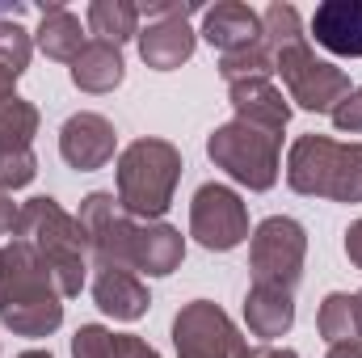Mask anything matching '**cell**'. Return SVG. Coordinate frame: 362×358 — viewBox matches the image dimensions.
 Returning <instances> with one entry per match:
<instances>
[{"mask_svg": "<svg viewBox=\"0 0 362 358\" xmlns=\"http://www.w3.org/2000/svg\"><path fill=\"white\" fill-rule=\"evenodd\" d=\"M13 224H17L13 198H8V194H0V236H8V232H13Z\"/></svg>", "mask_w": 362, "mask_h": 358, "instance_id": "cell-31", "label": "cell"}, {"mask_svg": "<svg viewBox=\"0 0 362 358\" xmlns=\"http://www.w3.org/2000/svg\"><path fill=\"white\" fill-rule=\"evenodd\" d=\"M286 181L295 194H308V198L362 202V144L299 135L286 156Z\"/></svg>", "mask_w": 362, "mask_h": 358, "instance_id": "cell-5", "label": "cell"}, {"mask_svg": "<svg viewBox=\"0 0 362 358\" xmlns=\"http://www.w3.org/2000/svg\"><path fill=\"white\" fill-rule=\"evenodd\" d=\"M202 38L211 47H219V55H232V51H245L253 42L266 38V25H262V13L240 4V0H223L215 8H202Z\"/></svg>", "mask_w": 362, "mask_h": 358, "instance_id": "cell-13", "label": "cell"}, {"mask_svg": "<svg viewBox=\"0 0 362 358\" xmlns=\"http://www.w3.org/2000/svg\"><path fill=\"white\" fill-rule=\"evenodd\" d=\"M358 299H362V295H358Z\"/></svg>", "mask_w": 362, "mask_h": 358, "instance_id": "cell-34", "label": "cell"}, {"mask_svg": "<svg viewBox=\"0 0 362 358\" xmlns=\"http://www.w3.org/2000/svg\"><path fill=\"white\" fill-rule=\"evenodd\" d=\"M0 325L21 337H47L64 325V291L21 236L0 245Z\"/></svg>", "mask_w": 362, "mask_h": 358, "instance_id": "cell-2", "label": "cell"}, {"mask_svg": "<svg viewBox=\"0 0 362 358\" xmlns=\"http://www.w3.org/2000/svg\"><path fill=\"white\" fill-rule=\"evenodd\" d=\"M173 346H177V358H236L245 342L219 304L194 299L173 321Z\"/></svg>", "mask_w": 362, "mask_h": 358, "instance_id": "cell-11", "label": "cell"}, {"mask_svg": "<svg viewBox=\"0 0 362 358\" xmlns=\"http://www.w3.org/2000/svg\"><path fill=\"white\" fill-rule=\"evenodd\" d=\"M278 148H282V131L245 122V118L215 127L206 139V156L249 190H270L278 181Z\"/></svg>", "mask_w": 362, "mask_h": 358, "instance_id": "cell-6", "label": "cell"}, {"mask_svg": "<svg viewBox=\"0 0 362 358\" xmlns=\"http://www.w3.org/2000/svg\"><path fill=\"white\" fill-rule=\"evenodd\" d=\"M127 76V64H122V47H110V42H85V51L72 59V85L85 93H110L122 85Z\"/></svg>", "mask_w": 362, "mask_h": 358, "instance_id": "cell-18", "label": "cell"}, {"mask_svg": "<svg viewBox=\"0 0 362 358\" xmlns=\"http://www.w3.org/2000/svg\"><path fill=\"white\" fill-rule=\"evenodd\" d=\"M270 72H274L270 38H262V42H253V47H245V51L219 55V76H223L228 85H236V81H270Z\"/></svg>", "mask_w": 362, "mask_h": 358, "instance_id": "cell-23", "label": "cell"}, {"mask_svg": "<svg viewBox=\"0 0 362 358\" xmlns=\"http://www.w3.org/2000/svg\"><path fill=\"white\" fill-rule=\"evenodd\" d=\"M93 299L105 316L114 321H139L148 312V287L139 282V274L127 266H93Z\"/></svg>", "mask_w": 362, "mask_h": 358, "instance_id": "cell-14", "label": "cell"}, {"mask_svg": "<svg viewBox=\"0 0 362 358\" xmlns=\"http://www.w3.org/2000/svg\"><path fill=\"white\" fill-rule=\"evenodd\" d=\"M34 135H38V110L21 97L4 101L0 105V148L4 152H30Z\"/></svg>", "mask_w": 362, "mask_h": 358, "instance_id": "cell-24", "label": "cell"}, {"mask_svg": "<svg viewBox=\"0 0 362 358\" xmlns=\"http://www.w3.org/2000/svg\"><path fill=\"white\" fill-rule=\"evenodd\" d=\"M85 21L97 34V42H110V47L139 38V4H131V0H93Z\"/></svg>", "mask_w": 362, "mask_h": 358, "instance_id": "cell-21", "label": "cell"}, {"mask_svg": "<svg viewBox=\"0 0 362 358\" xmlns=\"http://www.w3.org/2000/svg\"><path fill=\"white\" fill-rule=\"evenodd\" d=\"M346 258L362 270V219L358 224H350V232H346Z\"/></svg>", "mask_w": 362, "mask_h": 358, "instance_id": "cell-30", "label": "cell"}, {"mask_svg": "<svg viewBox=\"0 0 362 358\" xmlns=\"http://www.w3.org/2000/svg\"><path fill=\"white\" fill-rule=\"evenodd\" d=\"M312 34L325 51L362 59V0H325L312 13Z\"/></svg>", "mask_w": 362, "mask_h": 358, "instance_id": "cell-15", "label": "cell"}, {"mask_svg": "<svg viewBox=\"0 0 362 358\" xmlns=\"http://www.w3.org/2000/svg\"><path fill=\"white\" fill-rule=\"evenodd\" d=\"M316 329H320V337L329 346L362 342V299L358 295H346V291L325 295V304L316 312Z\"/></svg>", "mask_w": 362, "mask_h": 358, "instance_id": "cell-20", "label": "cell"}, {"mask_svg": "<svg viewBox=\"0 0 362 358\" xmlns=\"http://www.w3.org/2000/svg\"><path fill=\"white\" fill-rule=\"evenodd\" d=\"M303 253H308V232H303V224L291 219V215H270L266 224H257L253 245H249L253 287L295 295L299 274H303Z\"/></svg>", "mask_w": 362, "mask_h": 358, "instance_id": "cell-7", "label": "cell"}, {"mask_svg": "<svg viewBox=\"0 0 362 358\" xmlns=\"http://www.w3.org/2000/svg\"><path fill=\"white\" fill-rule=\"evenodd\" d=\"M236 358H299L295 350H278V346H240Z\"/></svg>", "mask_w": 362, "mask_h": 358, "instance_id": "cell-29", "label": "cell"}, {"mask_svg": "<svg viewBox=\"0 0 362 358\" xmlns=\"http://www.w3.org/2000/svg\"><path fill=\"white\" fill-rule=\"evenodd\" d=\"M228 97H232L236 118H245V122H257L270 131H286V122H291V105L282 101V93L270 81H236V85H228Z\"/></svg>", "mask_w": 362, "mask_h": 358, "instance_id": "cell-16", "label": "cell"}, {"mask_svg": "<svg viewBox=\"0 0 362 358\" xmlns=\"http://www.w3.org/2000/svg\"><path fill=\"white\" fill-rule=\"evenodd\" d=\"M114 358H160V354L135 333H114Z\"/></svg>", "mask_w": 362, "mask_h": 358, "instance_id": "cell-28", "label": "cell"}, {"mask_svg": "<svg viewBox=\"0 0 362 358\" xmlns=\"http://www.w3.org/2000/svg\"><path fill=\"white\" fill-rule=\"evenodd\" d=\"M194 13H202L198 0H152V4H139V17L148 25L139 30L135 42H139V55H144L148 68L173 72L194 55V47H198V38L189 30Z\"/></svg>", "mask_w": 362, "mask_h": 358, "instance_id": "cell-9", "label": "cell"}, {"mask_svg": "<svg viewBox=\"0 0 362 358\" xmlns=\"http://www.w3.org/2000/svg\"><path fill=\"white\" fill-rule=\"evenodd\" d=\"M329 118H333L337 131H346V135H362V89H350V97H346Z\"/></svg>", "mask_w": 362, "mask_h": 358, "instance_id": "cell-27", "label": "cell"}, {"mask_svg": "<svg viewBox=\"0 0 362 358\" xmlns=\"http://www.w3.org/2000/svg\"><path fill=\"white\" fill-rule=\"evenodd\" d=\"M17 358H51L47 350H25V354H17Z\"/></svg>", "mask_w": 362, "mask_h": 358, "instance_id": "cell-33", "label": "cell"}, {"mask_svg": "<svg viewBox=\"0 0 362 358\" xmlns=\"http://www.w3.org/2000/svg\"><path fill=\"white\" fill-rule=\"evenodd\" d=\"M245 321H249L253 337H266V342L282 337L295 325V295L249 287V295H245Z\"/></svg>", "mask_w": 362, "mask_h": 358, "instance_id": "cell-19", "label": "cell"}, {"mask_svg": "<svg viewBox=\"0 0 362 358\" xmlns=\"http://www.w3.org/2000/svg\"><path fill=\"white\" fill-rule=\"evenodd\" d=\"M21 13H25L21 4H0V68H8L13 76L30 68V51H34V38L17 25Z\"/></svg>", "mask_w": 362, "mask_h": 358, "instance_id": "cell-22", "label": "cell"}, {"mask_svg": "<svg viewBox=\"0 0 362 358\" xmlns=\"http://www.w3.org/2000/svg\"><path fill=\"white\" fill-rule=\"evenodd\" d=\"M189 236L211 253H228L240 241H249V211H245L240 194L219 181L198 185V194L189 202Z\"/></svg>", "mask_w": 362, "mask_h": 358, "instance_id": "cell-10", "label": "cell"}, {"mask_svg": "<svg viewBox=\"0 0 362 358\" xmlns=\"http://www.w3.org/2000/svg\"><path fill=\"white\" fill-rule=\"evenodd\" d=\"M114 148H118V131L110 118L93 114V110H81L64 122L59 131V156L81 169V173H93V169H105L114 161Z\"/></svg>", "mask_w": 362, "mask_h": 358, "instance_id": "cell-12", "label": "cell"}, {"mask_svg": "<svg viewBox=\"0 0 362 358\" xmlns=\"http://www.w3.org/2000/svg\"><path fill=\"white\" fill-rule=\"evenodd\" d=\"M38 173V161L34 152H4L0 148V194H13V190H25Z\"/></svg>", "mask_w": 362, "mask_h": 358, "instance_id": "cell-26", "label": "cell"}, {"mask_svg": "<svg viewBox=\"0 0 362 358\" xmlns=\"http://www.w3.org/2000/svg\"><path fill=\"white\" fill-rule=\"evenodd\" d=\"M13 232L38 249V258L55 274L64 299L81 295L85 270H89V241H85V228L76 215H68L55 198H30V202H21Z\"/></svg>", "mask_w": 362, "mask_h": 358, "instance_id": "cell-3", "label": "cell"}, {"mask_svg": "<svg viewBox=\"0 0 362 358\" xmlns=\"http://www.w3.org/2000/svg\"><path fill=\"white\" fill-rule=\"evenodd\" d=\"M262 25H266V38H270V47H286V42H299V38H308L303 34V21H299V8L295 4H270L266 13H262Z\"/></svg>", "mask_w": 362, "mask_h": 358, "instance_id": "cell-25", "label": "cell"}, {"mask_svg": "<svg viewBox=\"0 0 362 358\" xmlns=\"http://www.w3.org/2000/svg\"><path fill=\"white\" fill-rule=\"evenodd\" d=\"M34 42H38V51H42L47 59L72 64V59L85 51L89 34H85L81 17H76L72 8H64V4H51V8H42V21H38V30H34Z\"/></svg>", "mask_w": 362, "mask_h": 358, "instance_id": "cell-17", "label": "cell"}, {"mask_svg": "<svg viewBox=\"0 0 362 358\" xmlns=\"http://www.w3.org/2000/svg\"><path fill=\"white\" fill-rule=\"evenodd\" d=\"M81 228L97 266H127L148 278H165L181 266L185 241L169 224H139L122 211V202L105 190H93L81 202Z\"/></svg>", "mask_w": 362, "mask_h": 358, "instance_id": "cell-1", "label": "cell"}, {"mask_svg": "<svg viewBox=\"0 0 362 358\" xmlns=\"http://www.w3.org/2000/svg\"><path fill=\"white\" fill-rule=\"evenodd\" d=\"M274 72L282 76L291 101L299 110H312V114H333L350 97V76L341 68L316 59V51L308 47V38L278 47L274 51Z\"/></svg>", "mask_w": 362, "mask_h": 358, "instance_id": "cell-8", "label": "cell"}, {"mask_svg": "<svg viewBox=\"0 0 362 358\" xmlns=\"http://www.w3.org/2000/svg\"><path fill=\"white\" fill-rule=\"evenodd\" d=\"M329 358H362V342H350V346H329Z\"/></svg>", "mask_w": 362, "mask_h": 358, "instance_id": "cell-32", "label": "cell"}, {"mask_svg": "<svg viewBox=\"0 0 362 358\" xmlns=\"http://www.w3.org/2000/svg\"><path fill=\"white\" fill-rule=\"evenodd\" d=\"M181 181V152L169 139H135L118 156V202L131 219L156 224Z\"/></svg>", "mask_w": 362, "mask_h": 358, "instance_id": "cell-4", "label": "cell"}]
</instances>
